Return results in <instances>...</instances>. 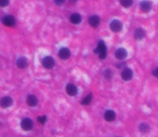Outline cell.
I'll return each instance as SVG.
<instances>
[{"label": "cell", "instance_id": "cell-1", "mask_svg": "<svg viewBox=\"0 0 158 137\" xmlns=\"http://www.w3.org/2000/svg\"><path fill=\"white\" fill-rule=\"evenodd\" d=\"M93 52L96 54H98L99 58L101 60H104L107 56V47L104 41L100 40L98 46L95 49Z\"/></svg>", "mask_w": 158, "mask_h": 137}, {"label": "cell", "instance_id": "cell-2", "mask_svg": "<svg viewBox=\"0 0 158 137\" xmlns=\"http://www.w3.org/2000/svg\"><path fill=\"white\" fill-rule=\"evenodd\" d=\"M42 64L45 68L47 69H51L55 65V61L51 56H46L43 59Z\"/></svg>", "mask_w": 158, "mask_h": 137}, {"label": "cell", "instance_id": "cell-3", "mask_svg": "<svg viewBox=\"0 0 158 137\" xmlns=\"http://www.w3.org/2000/svg\"><path fill=\"white\" fill-rule=\"evenodd\" d=\"M123 25L122 22L119 20H113L110 24L111 30L115 33L121 32L122 30Z\"/></svg>", "mask_w": 158, "mask_h": 137}, {"label": "cell", "instance_id": "cell-4", "mask_svg": "<svg viewBox=\"0 0 158 137\" xmlns=\"http://www.w3.org/2000/svg\"><path fill=\"white\" fill-rule=\"evenodd\" d=\"M33 121L29 118H25L21 122V127L25 131L31 130L33 128Z\"/></svg>", "mask_w": 158, "mask_h": 137}, {"label": "cell", "instance_id": "cell-5", "mask_svg": "<svg viewBox=\"0 0 158 137\" xmlns=\"http://www.w3.org/2000/svg\"><path fill=\"white\" fill-rule=\"evenodd\" d=\"M133 76V71L130 68H125L121 73V77L124 81H130L132 79Z\"/></svg>", "mask_w": 158, "mask_h": 137}, {"label": "cell", "instance_id": "cell-6", "mask_svg": "<svg viewBox=\"0 0 158 137\" xmlns=\"http://www.w3.org/2000/svg\"><path fill=\"white\" fill-rule=\"evenodd\" d=\"M3 24L7 27H13L15 24V20L13 15H8L2 19Z\"/></svg>", "mask_w": 158, "mask_h": 137}, {"label": "cell", "instance_id": "cell-7", "mask_svg": "<svg viewBox=\"0 0 158 137\" xmlns=\"http://www.w3.org/2000/svg\"><path fill=\"white\" fill-rule=\"evenodd\" d=\"M127 51L124 48H120L116 50L115 52V56L116 58L120 60V61H122L127 57Z\"/></svg>", "mask_w": 158, "mask_h": 137}, {"label": "cell", "instance_id": "cell-8", "mask_svg": "<svg viewBox=\"0 0 158 137\" xmlns=\"http://www.w3.org/2000/svg\"><path fill=\"white\" fill-rule=\"evenodd\" d=\"M13 99L9 96H5L0 101V106L3 108H8L13 105Z\"/></svg>", "mask_w": 158, "mask_h": 137}, {"label": "cell", "instance_id": "cell-9", "mask_svg": "<svg viewBox=\"0 0 158 137\" xmlns=\"http://www.w3.org/2000/svg\"><path fill=\"white\" fill-rule=\"evenodd\" d=\"M140 8L144 13H148L152 9V4L148 0H144L140 3Z\"/></svg>", "mask_w": 158, "mask_h": 137}, {"label": "cell", "instance_id": "cell-10", "mask_svg": "<svg viewBox=\"0 0 158 137\" xmlns=\"http://www.w3.org/2000/svg\"><path fill=\"white\" fill-rule=\"evenodd\" d=\"M66 92L69 96H74L77 94V88L74 84H69L66 86Z\"/></svg>", "mask_w": 158, "mask_h": 137}, {"label": "cell", "instance_id": "cell-11", "mask_svg": "<svg viewBox=\"0 0 158 137\" xmlns=\"http://www.w3.org/2000/svg\"><path fill=\"white\" fill-rule=\"evenodd\" d=\"M88 23L92 27L96 28L100 23V18L96 15H92L88 19Z\"/></svg>", "mask_w": 158, "mask_h": 137}, {"label": "cell", "instance_id": "cell-12", "mask_svg": "<svg viewBox=\"0 0 158 137\" xmlns=\"http://www.w3.org/2000/svg\"><path fill=\"white\" fill-rule=\"evenodd\" d=\"M59 56L62 60H66L70 56V51L67 48H62L59 51Z\"/></svg>", "mask_w": 158, "mask_h": 137}, {"label": "cell", "instance_id": "cell-13", "mask_svg": "<svg viewBox=\"0 0 158 137\" xmlns=\"http://www.w3.org/2000/svg\"><path fill=\"white\" fill-rule=\"evenodd\" d=\"M116 114L112 110H107L105 113V119L107 122H112L116 119Z\"/></svg>", "mask_w": 158, "mask_h": 137}, {"label": "cell", "instance_id": "cell-14", "mask_svg": "<svg viewBox=\"0 0 158 137\" xmlns=\"http://www.w3.org/2000/svg\"><path fill=\"white\" fill-rule=\"evenodd\" d=\"M145 35H146V32L143 29L138 28L135 30L134 37L136 40H142L143 38L145 37Z\"/></svg>", "mask_w": 158, "mask_h": 137}, {"label": "cell", "instance_id": "cell-15", "mask_svg": "<svg viewBox=\"0 0 158 137\" xmlns=\"http://www.w3.org/2000/svg\"><path fill=\"white\" fill-rule=\"evenodd\" d=\"M17 65L20 69H24L28 65V60L25 57H20L17 61Z\"/></svg>", "mask_w": 158, "mask_h": 137}, {"label": "cell", "instance_id": "cell-16", "mask_svg": "<svg viewBox=\"0 0 158 137\" xmlns=\"http://www.w3.org/2000/svg\"><path fill=\"white\" fill-rule=\"evenodd\" d=\"M70 22L75 25H78L81 22V15L78 13L72 14L70 17Z\"/></svg>", "mask_w": 158, "mask_h": 137}, {"label": "cell", "instance_id": "cell-17", "mask_svg": "<svg viewBox=\"0 0 158 137\" xmlns=\"http://www.w3.org/2000/svg\"><path fill=\"white\" fill-rule=\"evenodd\" d=\"M27 103L30 107H35L38 105L39 100L35 95H30L27 98Z\"/></svg>", "mask_w": 158, "mask_h": 137}, {"label": "cell", "instance_id": "cell-18", "mask_svg": "<svg viewBox=\"0 0 158 137\" xmlns=\"http://www.w3.org/2000/svg\"><path fill=\"white\" fill-rule=\"evenodd\" d=\"M139 130L141 131V132H142L143 133H146L150 131V126L148 124H147L146 122H142L139 125Z\"/></svg>", "mask_w": 158, "mask_h": 137}, {"label": "cell", "instance_id": "cell-19", "mask_svg": "<svg viewBox=\"0 0 158 137\" xmlns=\"http://www.w3.org/2000/svg\"><path fill=\"white\" fill-rule=\"evenodd\" d=\"M92 99H93V94H92V93H90L88 95H87L86 97H85L83 101H81V104L82 105H85V106L89 105L92 101Z\"/></svg>", "mask_w": 158, "mask_h": 137}, {"label": "cell", "instance_id": "cell-20", "mask_svg": "<svg viewBox=\"0 0 158 137\" xmlns=\"http://www.w3.org/2000/svg\"><path fill=\"white\" fill-rule=\"evenodd\" d=\"M133 0H121V4L125 8H129L132 6Z\"/></svg>", "mask_w": 158, "mask_h": 137}, {"label": "cell", "instance_id": "cell-21", "mask_svg": "<svg viewBox=\"0 0 158 137\" xmlns=\"http://www.w3.org/2000/svg\"><path fill=\"white\" fill-rule=\"evenodd\" d=\"M103 76L106 80H111L113 76V72L111 69H106L103 72Z\"/></svg>", "mask_w": 158, "mask_h": 137}, {"label": "cell", "instance_id": "cell-22", "mask_svg": "<svg viewBox=\"0 0 158 137\" xmlns=\"http://www.w3.org/2000/svg\"><path fill=\"white\" fill-rule=\"evenodd\" d=\"M47 118L45 116H39L37 117V120L39 121V123L41 124H45L46 122Z\"/></svg>", "mask_w": 158, "mask_h": 137}, {"label": "cell", "instance_id": "cell-23", "mask_svg": "<svg viewBox=\"0 0 158 137\" xmlns=\"http://www.w3.org/2000/svg\"><path fill=\"white\" fill-rule=\"evenodd\" d=\"M9 0H0V6L6 7L9 4Z\"/></svg>", "mask_w": 158, "mask_h": 137}, {"label": "cell", "instance_id": "cell-24", "mask_svg": "<svg viewBox=\"0 0 158 137\" xmlns=\"http://www.w3.org/2000/svg\"><path fill=\"white\" fill-rule=\"evenodd\" d=\"M125 67H126V64H125V63L121 62V63H117V64H116V67H117V69H125Z\"/></svg>", "mask_w": 158, "mask_h": 137}, {"label": "cell", "instance_id": "cell-25", "mask_svg": "<svg viewBox=\"0 0 158 137\" xmlns=\"http://www.w3.org/2000/svg\"><path fill=\"white\" fill-rule=\"evenodd\" d=\"M66 0H54V2L58 6H62Z\"/></svg>", "mask_w": 158, "mask_h": 137}, {"label": "cell", "instance_id": "cell-26", "mask_svg": "<svg viewBox=\"0 0 158 137\" xmlns=\"http://www.w3.org/2000/svg\"><path fill=\"white\" fill-rule=\"evenodd\" d=\"M152 75L155 76L156 77L158 78V67H156L153 70V71H152Z\"/></svg>", "mask_w": 158, "mask_h": 137}, {"label": "cell", "instance_id": "cell-27", "mask_svg": "<svg viewBox=\"0 0 158 137\" xmlns=\"http://www.w3.org/2000/svg\"><path fill=\"white\" fill-rule=\"evenodd\" d=\"M69 1L71 3H75L78 1V0H69Z\"/></svg>", "mask_w": 158, "mask_h": 137}, {"label": "cell", "instance_id": "cell-28", "mask_svg": "<svg viewBox=\"0 0 158 137\" xmlns=\"http://www.w3.org/2000/svg\"><path fill=\"white\" fill-rule=\"evenodd\" d=\"M0 125H1V124H0Z\"/></svg>", "mask_w": 158, "mask_h": 137}]
</instances>
